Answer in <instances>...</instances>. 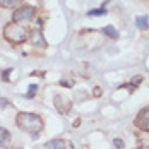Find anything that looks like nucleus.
Listing matches in <instances>:
<instances>
[{"instance_id": "f257e3e1", "label": "nucleus", "mask_w": 149, "mask_h": 149, "mask_svg": "<svg viewBox=\"0 0 149 149\" xmlns=\"http://www.w3.org/2000/svg\"><path fill=\"white\" fill-rule=\"evenodd\" d=\"M15 123H17V127H19L22 132H28V134L34 135V137L40 134V132L43 130V127H45L43 118H41L40 115H36V113H28V111H19V113L15 115Z\"/></svg>"}, {"instance_id": "f03ea898", "label": "nucleus", "mask_w": 149, "mask_h": 149, "mask_svg": "<svg viewBox=\"0 0 149 149\" xmlns=\"http://www.w3.org/2000/svg\"><path fill=\"white\" fill-rule=\"evenodd\" d=\"M29 33L31 31L26 26H21L17 22H9L3 28V38L10 45H21V43H24V41L29 40Z\"/></svg>"}, {"instance_id": "7ed1b4c3", "label": "nucleus", "mask_w": 149, "mask_h": 149, "mask_svg": "<svg viewBox=\"0 0 149 149\" xmlns=\"http://www.w3.org/2000/svg\"><path fill=\"white\" fill-rule=\"evenodd\" d=\"M36 7L33 5H22L19 7L17 10L12 12V22H17V24H22V22H31L34 17H36Z\"/></svg>"}, {"instance_id": "20e7f679", "label": "nucleus", "mask_w": 149, "mask_h": 149, "mask_svg": "<svg viewBox=\"0 0 149 149\" xmlns=\"http://www.w3.org/2000/svg\"><path fill=\"white\" fill-rule=\"evenodd\" d=\"M134 125L139 130H142V132H149V106L142 108L137 113V117L134 120Z\"/></svg>"}, {"instance_id": "39448f33", "label": "nucleus", "mask_w": 149, "mask_h": 149, "mask_svg": "<svg viewBox=\"0 0 149 149\" xmlns=\"http://www.w3.org/2000/svg\"><path fill=\"white\" fill-rule=\"evenodd\" d=\"M53 103H55V108L58 110L62 115H67V113H70V110H72V101H70L67 96H63V94H55Z\"/></svg>"}, {"instance_id": "423d86ee", "label": "nucleus", "mask_w": 149, "mask_h": 149, "mask_svg": "<svg viewBox=\"0 0 149 149\" xmlns=\"http://www.w3.org/2000/svg\"><path fill=\"white\" fill-rule=\"evenodd\" d=\"M45 149H74V144L69 139H53L45 144Z\"/></svg>"}, {"instance_id": "0eeeda50", "label": "nucleus", "mask_w": 149, "mask_h": 149, "mask_svg": "<svg viewBox=\"0 0 149 149\" xmlns=\"http://www.w3.org/2000/svg\"><path fill=\"white\" fill-rule=\"evenodd\" d=\"M29 41L34 46H40V48H46V41H45V36L41 29H33L29 33Z\"/></svg>"}, {"instance_id": "6e6552de", "label": "nucleus", "mask_w": 149, "mask_h": 149, "mask_svg": "<svg viewBox=\"0 0 149 149\" xmlns=\"http://www.w3.org/2000/svg\"><path fill=\"white\" fill-rule=\"evenodd\" d=\"M10 142V132L3 127H0V148H5Z\"/></svg>"}, {"instance_id": "1a4fd4ad", "label": "nucleus", "mask_w": 149, "mask_h": 149, "mask_svg": "<svg viewBox=\"0 0 149 149\" xmlns=\"http://www.w3.org/2000/svg\"><path fill=\"white\" fill-rule=\"evenodd\" d=\"M142 81H144V77H142V75H134V77H132V81H130V84H125V86H122V88H129L130 91H134L135 88H139V86L142 84Z\"/></svg>"}, {"instance_id": "9d476101", "label": "nucleus", "mask_w": 149, "mask_h": 149, "mask_svg": "<svg viewBox=\"0 0 149 149\" xmlns=\"http://www.w3.org/2000/svg\"><path fill=\"white\" fill-rule=\"evenodd\" d=\"M101 33L106 34V36H110L111 40H118V31L115 29V26H104L101 29Z\"/></svg>"}, {"instance_id": "9b49d317", "label": "nucleus", "mask_w": 149, "mask_h": 149, "mask_svg": "<svg viewBox=\"0 0 149 149\" xmlns=\"http://www.w3.org/2000/svg\"><path fill=\"white\" fill-rule=\"evenodd\" d=\"M21 3H22V0H0V5L5 7V9H14Z\"/></svg>"}, {"instance_id": "f8f14e48", "label": "nucleus", "mask_w": 149, "mask_h": 149, "mask_svg": "<svg viewBox=\"0 0 149 149\" xmlns=\"http://www.w3.org/2000/svg\"><path fill=\"white\" fill-rule=\"evenodd\" d=\"M135 24H137V28H139V29H142V31H146L148 29V17H146V15H139V17H137V19H135Z\"/></svg>"}, {"instance_id": "ddd939ff", "label": "nucleus", "mask_w": 149, "mask_h": 149, "mask_svg": "<svg viewBox=\"0 0 149 149\" xmlns=\"http://www.w3.org/2000/svg\"><path fill=\"white\" fill-rule=\"evenodd\" d=\"M104 14H106V9L104 7H101V9H93V10L88 12L89 17H93V15H104Z\"/></svg>"}, {"instance_id": "4468645a", "label": "nucleus", "mask_w": 149, "mask_h": 149, "mask_svg": "<svg viewBox=\"0 0 149 149\" xmlns=\"http://www.w3.org/2000/svg\"><path fill=\"white\" fill-rule=\"evenodd\" d=\"M36 89H38V86H36V84H31L28 94H24V96H26V98H34V93H36Z\"/></svg>"}, {"instance_id": "2eb2a0df", "label": "nucleus", "mask_w": 149, "mask_h": 149, "mask_svg": "<svg viewBox=\"0 0 149 149\" xmlns=\"http://www.w3.org/2000/svg\"><path fill=\"white\" fill-rule=\"evenodd\" d=\"M60 86H62V88H74V81H70V79H69V81H67V79H62V81H60Z\"/></svg>"}, {"instance_id": "dca6fc26", "label": "nucleus", "mask_w": 149, "mask_h": 149, "mask_svg": "<svg viewBox=\"0 0 149 149\" xmlns=\"http://www.w3.org/2000/svg\"><path fill=\"white\" fill-rule=\"evenodd\" d=\"M12 70H14V69L10 67V69H7V70H3V72H2V79H3L5 82H9V75H10V72H12Z\"/></svg>"}, {"instance_id": "f3484780", "label": "nucleus", "mask_w": 149, "mask_h": 149, "mask_svg": "<svg viewBox=\"0 0 149 149\" xmlns=\"http://www.w3.org/2000/svg\"><path fill=\"white\" fill-rule=\"evenodd\" d=\"M101 93H103V89H101L100 86H94V89H93V96H94V98H100Z\"/></svg>"}, {"instance_id": "a211bd4d", "label": "nucleus", "mask_w": 149, "mask_h": 149, "mask_svg": "<svg viewBox=\"0 0 149 149\" xmlns=\"http://www.w3.org/2000/svg\"><path fill=\"white\" fill-rule=\"evenodd\" d=\"M113 146L117 149H123V141H122V139H115V141H113Z\"/></svg>"}, {"instance_id": "6ab92c4d", "label": "nucleus", "mask_w": 149, "mask_h": 149, "mask_svg": "<svg viewBox=\"0 0 149 149\" xmlns=\"http://www.w3.org/2000/svg\"><path fill=\"white\" fill-rule=\"evenodd\" d=\"M79 125H81V120L77 118V120H75V122H74V127H79Z\"/></svg>"}, {"instance_id": "aec40b11", "label": "nucleus", "mask_w": 149, "mask_h": 149, "mask_svg": "<svg viewBox=\"0 0 149 149\" xmlns=\"http://www.w3.org/2000/svg\"><path fill=\"white\" fill-rule=\"evenodd\" d=\"M139 149H149V144H142V146H141Z\"/></svg>"}, {"instance_id": "412c9836", "label": "nucleus", "mask_w": 149, "mask_h": 149, "mask_svg": "<svg viewBox=\"0 0 149 149\" xmlns=\"http://www.w3.org/2000/svg\"><path fill=\"white\" fill-rule=\"evenodd\" d=\"M10 149H21V148H10Z\"/></svg>"}, {"instance_id": "4be33fe9", "label": "nucleus", "mask_w": 149, "mask_h": 149, "mask_svg": "<svg viewBox=\"0 0 149 149\" xmlns=\"http://www.w3.org/2000/svg\"><path fill=\"white\" fill-rule=\"evenodd\" d=\"M135 149H137V148H135Z\"/></svg>"}]
</instances>
